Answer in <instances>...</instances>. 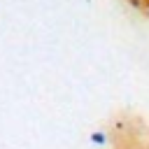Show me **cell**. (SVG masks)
I'll return each mask as SVG.
<instances>
[{"mask_svg":"<svg viewBox=\"0 0 149 149\" xmlns=\"http://www.w3.org/2000/svg\"><path fill=\"white\" fill-rule=\"evenodd\" d=\"M107 149H149V121L135 112H116L107 121Z\"/></svg>","mask_w":149,"mask_h":149,"instance_id":"6da1fadb","label":"cell"},{"mask_svg":"<svg viewBox=\"0 0 149 149\" xmlns=\"http://www.w3.org/2000/svg\"><path fill=\"white\" fill-rule=\"evenodd\" d=\"M137 14H142V16H147L149 19V0H126Z\"/></svg>","mask_w":149,"mask_h":149,"instance_id":"7a4b0ae2","label":"cell"}]
</instances>
